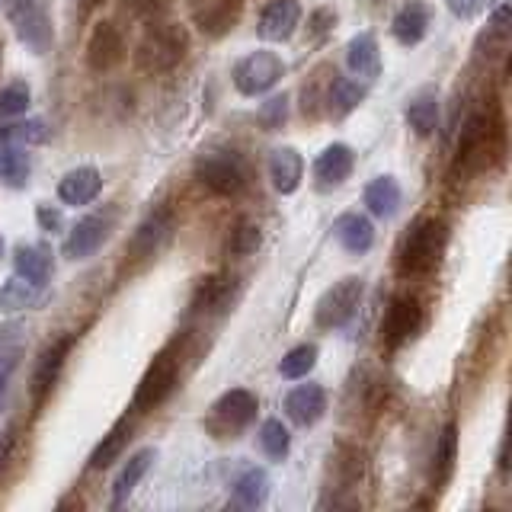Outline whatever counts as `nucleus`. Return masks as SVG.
Returning <instances> with one entry per match:
<instances>
[{
    "mask_svg": "<svg viewBox=\"0 0 512 512\" xmlns=\"http://www.w3.org/2000/svg\"><path fill=\"white\" fill-rule=\"evenodd\" d=\"M189 52V32L176 23H151L135 45V68L144 74H167Z\"/></svg>",
    "mask_w": 512,
    "mask_h": 512,
    "instance_id": "nucleus-1",
    "label": "nucleus"
},
{
    "mask_svg": "<svg viewBox=\"0 0 512 512\" xmlns=\"http://www.w3.org/2000/svg\"><path fill=\"white\" fill-rule=\"evenodd\" d=\"M445 224L439 218H420L404 234L397 247V272L400 276H423L436 269L439 256L445 250Z\"/></svg>",
    "mask_w": 512,
    "mask_h": 512,
    "instance_id": "nucleus-2",
    "label": "nucleus"
},
{
    "mask_svg": "<svg viewBox=\"0 0 512 512\" xmlns=\"http://www.w3.org/2000/svg\"><path fill=\"white\" fill-rule=\"evenodd\" d=\"M4 4V16L13 26L16 39L23 45H29L36 55H45L52 48V16H48V4L45 0H0Z\"/></svg>",
    "mask_w": 512,
    "mask_h": 512,
    "instance_id": "nucleus-3",
    "label": "nucleus"
},
{
    "mask_svg": "<svg viewBox=\"0 0 512 512\" xmlns=\"http://www.w3.org/2000/svg\"><path fill=\"white\" fill-rule=\"evenodd\" d=\"M176 378H180V356H176L173 349H160L154 362L148 365V372H144L138 381L135 397H132V410L148 413V410L160 407L173 394Z\"/></svg>",
    "mask_w": 512,
    "mask_h": 512,
    "instance_id": "nucleus-4",
    "label": "nucleus"
},
{
    "mask_svg": "<svg viewBox=\"0 0 512 512\" xmlns=\"http://www.w3.org/2000/svg\"><path fill=\"white\" fill-rule=\"evenodd\" d=\"M256 410H260L256 394L247 388H234V391L221 394L215 400V407H212V413H208L205 426L215 439H234L237 432H244L256 420Z\"/></svg>",
    "mask_w": 512,
    "mask_h": 512,
    "instance_id": "nucleus-5",
    "label": "nucleus"
},
{
    "mask_svg": "<svg viewBox=\"0 0 512 512\" xmlns=\"http://www.w3.org/2000/svg\"><path fill=\"white\" fill-rule=\"evenodd\" d=\"M196 180L212 189L215 196H237L247 183V170L244 160H240L234 151H205L196 157Z\"/></svg>",
    "mask_w": 512,
    "mask_h": 512,
    "instance_id": "nucleus-6",
    "label": "nucleus"
},
{
    "mask_svg": "<svg viewBox=\"0 0 512 512\" xmlns=\"http://www.w3.org/2000/svg\"><path fill=\"white\" fill-rule=\"evenodd\" d=\"M285 74V61L282 55L269 52V48H256L247 58L237 61L234 68V87L244 96H260L269 93L272 87L279 84Z\"/></svg>",
    "mask_w": 512,
    "mask_h": 512,
    "instance_id": "nucleus-7",
    "label": "nucleus"
},
{
    "mask_svg": "<svg viewBox=\"0 0 512 512\" xmlns=\"http://www.w3.org/2000/svg\"><path fill=\"white\" fill-rule=\"evenodd\" d=\"M362 279L359 276H346L340 279L333 288H327L324 295L317 301V311H314V320L320 330H336L349 324V317L356 314L359 301H362Z\"/></svg>",
    "mask_w": 512,
    "mask_h": 512,
    "instance_id": "nucleus-8",
    "label": "nucleus"
},
{
    "mask_svg": "<svg viewBox=\"0 0 512 512\" xmlns=\"http://www.w3.org/2000/svg\"><path fill=\"white\" fill-rule=\"evenodd\" d=\"M170 234H173V212L170 208H157V212H151L138 224L132 240L125 244V260L135 263V266L154 260V256L164 250Z\"/></svg>",
    "mask_w": 512,
    "mask_h": 512,
    "instance_id": "nucleus-9",
    "label": "nucleus"
},
{
    "mask_svg": "<svg viewBox=\"0 0 512 512\" xmlns=\"http://www.w3.org/2000/svg\"><path fill=\"white\" fill-rule=\"evenodd\" d=\"M423 327V308L420 301L410 298V295H400L391 301L388 314H384V324H381V340L388 343L391 349L404 346L410 336H416V330Z\"/></svg>",
    "mask_w": 512,
    "mask_h": 512,
    "instance_id": "nucleus-10",
    "label": "nucleus"
},
{
    "mask_svg": "<svg viewBox=\"0 0 512 512\" xmlns=\"http://www.w3.org/2000/svg\"><path fill=\"white\" fill-rule=\"evenodd\" d=\"M125 58V39L116 23H96L90 39H87V64L90 71L96 74H106L112 68H119Z\"/></svg>",
    "mask_w": 512,
    "mask_h": 512,
    "instance_id": "nucleus-11",
    "label": "nucleus"
},
{
    "mask_svg": "<svg viewBox=\"0 0 512 512\" xmlns=\"http://www.w3.org/2000/svg\"><path fill=\"white\" fill-rule=\"evenodd\" d=\"M71 346H74V336H61V340H55L52 346H45V352L39 356L36 372H32V388H29L32 391V404H36V407L45 404V397L52 394V388L58 384Z\"/></svg>",
    "mask_w": 512,
    "mask_h": 512,
    "instance_id": "nucleus-12",
    "label": "nucleus"
},
{
    "mask_svg": "<svg viewBox=\"0 0 512 512\" xmlns=\"http://www.w3.org/2000/svg\"><path fill=\"white\" fill-rule=\"evenodd\" d=\"M244 16V0H199L192 7V20L208 39H221L240 23Z\"/></svg>",
    "mask_w": 512,
    "mask_h": 512,
    "instance_id": "nucleus-13",
    "label": "nucleus"
},
{
    "mask_svg": "<svg viewBox=\"0 0 512 512\" xmlns=\"http://www.w3.org/2000/svg\"><path fill=\"white\" fill-rule=\"evenodd\" d=\"M109 228H112V215L96 212V215L80 218L71 228L68 240H64V256H68V260H90L109 237Z\"/></svg>",
    "mask_w": 512,
    "mask_h": 512,
    "instance_id": "nucleus-14",
    "label": "nucleus"
},
{
    "mask_svg": "<svg viewBox=\"0 0 512 512\" xmlns=\"http://www.w3.org/2000/svg\"><path fill=\"white\" fill-rule=\"evenodd\" d=\"M490 135H493V128H490L487 112H474V116L461 125V138H458V151H455V170L471 167V164L484 167Z\"/></svg>",
    "mask_w": 512,
    "mask_h": 512,
    "instance_id": "nucleus-15",
    "label": "nucleus"
},
{
    "mask_svg": "<svg viewBox=\"0 0 512 512\" xmlns=\"http://www.w3.org/2000/svg\"><path fill=\"white\" fill-rule=\"evenodd\" d=\"M298 23H301L298 0H272L260 16V36L266 42H285L295 36Z\"/></svg>",
    "mask_w": 512,
    "mask_h": 512,
    "instance_id": "nucleus-16",
    "label": "nucleus"
},
{
    "mask_svg": "<svg viewBox=\"0 0 512 512\" xmlns=\"http://www.w3.org/2000/svg\"><path fill=\"white\" fill-rule=\"evenodd\" d=\"M352 164H356V154H352L349 144H330L317 154L314 160V180L320 189H330V186H340L349 180Z\"/></svg>",
    "mask_w": 512,
    "mask_h": 512,
    "instance_id": "nucleus-17",
    "label": "nucleus"
},
{
    "mask_svg": "<svg viewBox=\"0 0 512 512\" xmlns=\"http://www.w3.org/2000/svg\"><path fill=\"white\" fill-rule=\"evenodd\" d=\"M285 413L298 426H314L327 413V391L320 384H298L285 397Z\"/></svg>",
    "mask_w": 512,
    "mask_h": 512,
    "instance_id": "nucleus-18",
    "label": "nucleus"
},
{
    "mask_svg": "<svg viewBox=\"0 0 512 512\" xmlns=\"http://www.w3.org/2000/svg\"><path fill=\"white\" fill-rule=\"evenodd\" d=\"M100 192H103V176L96 167H74L58 183V199L64 205H90Z\"/></svg>",
    "mask_w": 512,
    "mask_h": 512,
    "instance_id": "nucleus-19",
    "label": "nucleus"
},
{
    "mask_svg": "<svg viewBox=\"0 0 512 512\" xmlns=\"http://www.w3.org/2000/svg\"><path fill=\"white\" fill-rule=\"evenodd\" d=\"M346 64H349L352 77L365 80V84H372V80L381 74V52H378V39L372 32H359V36L349 39Z\"/></svg>",
    "mask_w": 512,
    "mask_h": 512,
    "instance_id": "nucleus-20",
    "label": "nucleus"
},
{
    "mask_svg": "<svg viewBox=\"0 0 512 512\" xmlns=\"http://www.w3.org/2000/svg\"><path fill=\"white\" fill-rule=\"evenodd\" d=\"M269 180L282 196H292L304 180V160L295 148H276L269 154Z\"/></svg>",
    "mask_w": 512,
    "mask_h": 512,
    "instance_id": "nucleus-21",
    "label": "nucleus"
},
{
    "mask_svg": "<svg viewBox=\"0 0 512 512\" xmlns=\"http://www.w3.org/2000/svg\"><path fill=\"white\" fill-rule=\"evenodd\" d=\"M234 301V279L231 276H208L196 288L192 298V314H221Z\"/></svg>",
    "mask_w": 512,
    "mask_h": 512,
    "instance_id": "nucleus-22",
    "label": "nucleus"
},
{
    "mask_svg": "<svg viewBox=\"0 0 512 512\" xmlns=\"http://www.w3.org/2000/svg\"><path fill=\"white\" fill-rule=\"evenodd\" d=\"M391 32L400 45H416L426 39L429 32V7L420 4V0H410L397 10L394 23H391Z\"/></svg>",
    "mask_w": 512,
    "mask_h": 512,
    "instance_id": "nucleus-23",
    "label": "nucleus"
},
{
    "mask_svg": "<svg viewBox=\"0 0 512 512\" xmlns=\"http://www.w3.org/2000/svg\"><path fill=\"white\" fill-rule=\"evenodd\" d=\"M151 464H154V448H141V452H135L125 461V468L119 471L116 484H112V509L128 503V496L135 493V487L141 484V477L148 474Z\"/></svg>",
    "mask_w": 512,
    "mask_h": 512,
    "instance_id": "nucleus-24",
    "label": "nucleus"
},
{
    "mask_svg": "<svg viewBox=\"0 0 512 512\" xmlns=\"http://www.w3.org/2000/svg\"><path fill=\"white\" fill-rule=\"evenodd\" d=\"M333 231H336V240H340V247L349 253H365L375 244V224L359 212L343 215L340 221H336Z\"/></svg>",
    "mask_w": 512,
    "mask_h": 512,
    "instance_id": "nucleus-25",
    "label": "nucleus"
},
{
    "mask_svg": "<svg viewBox=\"0 0 512 512\" xmlns=\"http://www.w3.org/2000/svg\"><path fill=\"white\" fill-rule=\"evenodd\" d=\"M407 125L420 138H429L439 125V96L436 90H420L407 103Z\"/></svg>",
    "mask_w": 512,
    "mask_h": 512,
    "instance_id": "nucleus-26",
    "label": "nucleus"
},
{
    "mask_svg": "<svg viewBox=\"0 0 512 512\" xmlns=\"http://www.w3.org/2000/svg\"><path fill=\"white\" fill-rule=\"evenodd\" d=\"M365 100V80H346V77H333L330 90H327V112L333 119L349 116L352 109Z\"/></svg>",
    "mask_w": 512,
    "mask_h": 512,
    "instance_id": "nucleus-27",
    "label": "nucleus"
},
{
    "mask_svg": "<svg viewBox=\"0 0 512 512\" xmlns=\"http://www.w3.org/2000/svg\"><path fill=\"white\" fill-rule=\"evenodd\" d=\"M13 266H16V276H23L29 282H39L45 285L48 276H52V256H48L45 247L36 244H20L13 250Z\"/></svg>",
    "mask_w": 512,
    "mask_h": 512,
    "instance_id": "nucleus-28",
    "label": "nucleus"
},
{
    "mask_svg": "<svg viewBox=\"0 0 512 512\" xmlns=\"http://www.w3.org/2000/svg\"><path fill=\"white\" fill-rule=\"evenodd\" d=\"M455 461H458V426L445 423L436 445V458H432V487H445L452 480Z\"/></svg>",
    "mask_w": 512,
    "mask_h": 512,
    "instance_id": "nucleus-29",
    "label": "nucleus"
},
{
    "mask_svg": "<svg viewBox=\"0 0 512 512\" xmlns=\"http://www.w3.org/2000/svg\"><path fill=\"white\" fill-rule=\"evenodd\" d=\"M48 141V125L45 119H23L0 125V148H36V144Z\"/></svg>",
    "mask_w": 512,
    "mask_h": 512,
    "instance_id": "nucleus-30",
    "label": "nucleus"
},
{
    "mask_svg": "<svg viewBox=\"0 0 512 512\" xmlns=\"http://www.w3.org/2000/svg\"><path fill=\"white\" fill-rule=\"evenodd\" d=\"M365 205L378 218H391L400 208V186L394 176H378L365 186Z\"/></svg>",
    "mask_w": 512,
    "mask_h": 512,
    "instance_id": "nucleus-31",
    "label": "nucleus"
},
{
    "mask_svg": "<svg viewBox=\"0 0 512 512\" xmlns=\"http://www.w3.org/2000/svg\"><path fill=\"white\" fill-rule=\"evenodd\" d=\"M42 301V285L39 282H29L23 276H13L0 285V311H26L32 304Z\"/></svg>",
    "mask_w": 512,
    "mask_h": 512,
    "instance_id": "nucleus-32",
    "label": "nucleus"
},
{
    "mask_svg": "<svg viewBox=\"0 0 512 512\" xmlns=\"http://www.w3.org/2000/svg\"><path fill=\"white\" fill-rule=\"evenodd\" d=\"M128 432H132V423H128V416H122V420L103 436V442L93 448V455H90V464H87V468H90V471H103V468H109V464L122 455V448H125V442H128Z\"/></svg>",
    "mask_w": 512,
    "mask_h": 512,
    "instance_id": "nucleus-33",
    "label": "nucleus"
},
{
    "mask_svg": "<svg viewBox=\"0 0 512 512\" xmlns=\"http://www.w3.org/2000/svg\"><path fill=\"white\" fill-rule=\"evenodd\" d=\"M269 496V474L263 468H250L240 474V480L234 484V503L244 509H256L263 506Z\"/></svg>",
    "mask_w": 512,
    "mask_h": 512,
    "instance_id": "nucleus-34",
    "label": "nucleus"
},
{
    "mask_svg": "<svg viewBox=\"0 0 512 512\" xmlns=\"http://www.w3.org/2000/svg\"><path fill=\"white\" fill-rule=\"evenodd\" d=\"M260 244H263L260 224L250 221V218H237L231 224V234H228L224 250H228V256H250V253L260 250Z\"/></svg>",
    "mask_w": 512,
    "mask_h": 512,
    "instance_id": "nucleus-35",
    "label": "nucleus"
},
{
    "mask_svg": "<svg viewBox=\"0 0 512 512\" xmlns=\"http://www.w3.org/2000/svg\"><path fill=\"white\" fill-rule=\"evenodd\" d=\"M32 173L29 154H23V148H0V183L20 189L26 186Z\"/></svg>",
    "mask_w": 512,
    "mask_h": 512,
    "instance_id": "nucleus-36",
    "label": "nucleus"
},
{
    "mask_svg": "<svg viewBox=\"0 0 512 512\" xmlns=\"http://www.w3.org/2000/svg\"><path fill=\"white\" fill-rule=\"evenodd\" d=\"M314 365H317V346L301 343V346H295V349H288V352H285L282 362H279V372H282V378H288V381H298V378L308 375Z\"/></svg>",
    "mask_w": 512,
    "mask_h": 512,
    "instance_id": "nucleus-37",
    "label": "nucleus"
},
{
    "mask_svg": "<svg viewBox=\"0 0 512 512\" xmlns=\"http://www.w3.org/2000/svg\"><path fill=\"white\" fill-rule=\"evenodd\" d=\"M260 445H263V452L272 461H282L288 455V448H292V436H288V426L282 420H266L260 426Z\"/></svg>",
    "mask_w": 512,
    "mask_h": 512,
    "instance_id": "nucleus-38",
    "label": "nucleus"
},
{
    "mask_svg": "<svg viewBox=\"0 0 512 512\" xmlns=\"http://www.w3.org/2000/svg\"><path fill=\"white\" fill-rule=\"evenodd\" d=\"M29 100H32V90L23 80H13L4 90H0V116H23L29 109Z\"/></svg>",
    "mask_w": 512,
    "mask_h": 512,
    "instance_id": "nucleus-39",
    "label": "nucleus"
},
{
    "mask_svg": "<svg viewBox=\"0 0 512 512\" xmlns=\"http://www.w3.org/2000/svg\"><path fill=\"white\" fill-rule=\"evenodd\" d=\"M333 461H336V471H340V480H343L340 490H349L362 477V452H359V448L343 445L340 452H336Z\"/></svg>",
    "mask_w": 512,
    "mask_h": 512,
    "instance_id": "nucleus-40",
    "label": "nucleus"
},
{
    "mask_svg": "<svg viewBox=\"0 0 512 512\" xmlns=\"http://www.w3.org/2000/svg\"><path fill=\"white\" fill-rule=\"evenodd\" d=\"M285 116H288V96H269V100L260 106V112H256V119H260V125L266 128V132L282 128Z\"/></svg>",
    "mask_w": 512,
    "mask_h": 512,
    "instance_id": "nucleus-41",
    "label": "nucleus"
},
{
    "mask_svg": "<svg viewBox=\"0 0 512 512\" xmlns=\"http://www.w3.org/2000/svg\"><path fill=\"white\" fill-rule=\"evenodd\" d=\"M122 10L135 20H157L167 10V0H122Z\"/></svg>",
    "mask_w": 512,
    "mask_h": 512,
    "instance_id": "nucleus-42",
    "label": "nucleus"
},
{
    "mask_svg": "<svg viewBox=\"0 0 512 512\" xmlns=\"http://www.w3.org/2000/svg\"><path fill=\"white\" fill-rule=\"evenodd\" d=\"M445 4L455 16H461V20H474V16H480L490 7V0H445Z\"/></svg>",
    "mask_w": 512,
    "mask_h": 512,
    "instance_id": "nucleus-43",
    "label": "nucleus"
},
{
    "mask_svg": "<svg viewBox=\"0 0 512 512\" xmlns=\"http://www.w3.org/2000/svg\"><path fill=\"white\" fill-rule=\"evenodd\" d=\"M333 23H336V13H333V10H327V7L314 10V13H311V20H308V26H311V32H314V39L324 36V32H327Z\"/></svg>",
    "mask_w": 512,
    "mask_h": 512,
    "instance_id": "nucleus-44",
    "label": "nucleus"
},
{
    "mask_svg": "<svg viewBox=\"0 0 512 512\" xmlns=\"http://www.w3.org/2000/svg\"><path fill=\"white\" fill-rule=\"evenodd\" d=\"M36 218L42 224V231H61V224H64L61 212H58V208H52V205H39Z\"/></svg>",
    "mask_w": 512,
    "mask_h": 512,
    "instance_id": "nucleus-45",
    "label": "nucleus"
},
{
    "mask_svg": "<svg viewBox=\"0 0 512 512\" xmlns=\"http://www.w3.org/2000/svg\"><path fill=\"white\" fill-rule=\"evenodd\" d=\"M13 442H16V429H7L4 436H0V464L7 461V455H10V448H13Z\"/></svg>",
    "mask_w": 512,
    "mask_h": 512,
    "instance_id": "nucleus-46",
    "label": "nucleus"
},
{
    "mask_svg": "<svg viewBox=\"0 0 512 512\" xmlns=\"http://www.w3.org/2000/svg\"><path fill=\"white\" fill-rule=\"evenodd\" d=\"M4 388H7V375L0 372V397H4Z\"/></svg>",
    "mask_w": 512,
    "mask_h": 512,
    "instance_id": "nucleus-47",
    "label": "nucleus"
},
{
    "mask_svg": "<svg viewBox=\"0 0 512 512\" xmlns=\"http://www.w3.org/2000/svg\"><path fill=\"white\" fill-rule=\"evenodd\" d=\"M0 260H4V237H0Z\"/></svg>",
    "mask_w": 512,
    "mask_h": 512,
    "instance_id": "nucleus-48",
    "label": "nucleus"
},
{
    "mask_svg": "<svg viewBox=\"0 0 512 512\" xmlns=\"http://www.w3.org/2000/svg\"><path fill=\"white\" fill-rule=\"evenodd\" d=\"M96 4H103V0H87V7H96Z\"/></svg>",
    "mask_w": 512,
    "mask_h": 512,
    "instance_id": "nucleus-49",
    "label": "nucleus"
}]
</instances>
